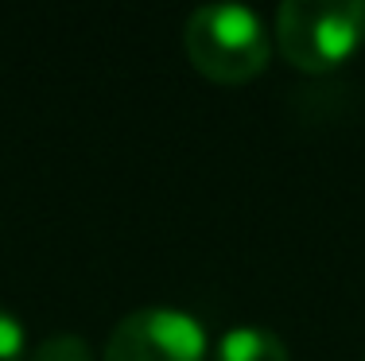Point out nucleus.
Masks as SVG:
<instances>
[{
	"instance_id": "20e7f679",
	"label": "nucleus",
	"mask_w": 365,
	"mask_h": 361,
	"mask_svg": "<svg viewBox=\"0 0 365 361\" xmlns=\"http://www.w3.org/2000/svg\"><path fill=\"white\" fill-rule=\"evenodd\" d=\"M214 361H292L280 334L264 326H233L218 338Z\"/></svg>"
},
{
	"instance_id": "f03ea898",
	"label": "nucleus",
	"mask_w": 365,
	"mask_h": 361,
	"mask_svg": "<svg viewBox=\"0 0 365 361\" xmlns=\"http://www.w3.org/2000/svg\"><path fill=\"white\" fill-rule=\"evenodd\" d=\"M365 43L361 0H288L276 12V51L307 74H330Z\"/></svg>"
},
{
	"instance_id": "39448f33",
	"label": "nucleus",
	"mask_w": 365,
	"mask_h": 361,
	"mask_svg": "<svg viewBox=\"0 0 365 361\" xmlns=\"http://www.w3.org/2000/svg\"><path fill=\"white\" fill-rule=\"evenodd\" d=\"M28 361H93V350L78 334H51L31 350Z\"/></svg>"
},
{
	"instance_id": "f257e3e1",
	"label": "nucleus",
	"mask_w": 365,
	"mask_h": 361,
	"mask_svg": "<svg viewBox=\"0 0 365 361\" xmlns=\"http://www.w3.org/2000/svg\"><path fill=\"white\" fill-rule=\"evenodd\" d=\"M182 51L202 78L218 85L253 82L272 58V31L253 8L206 4L190 12L182 28Z\"/></svg>"
},
{
	"instance_id": "423d86ee",
	"label": "nucleus",
	"mask_w": 365,
	"mask_h": 361,
	"mask_svg": "<svg viewBox=\"0 0 365 361\" xmlns=\"http://www.w3.org/2000/svg\"><path fill=\"white\" fill-rule=\"evenodd\" d=\"M0 361H28V330L4 307H0Z\"/></svg>"
},
{
	"instance_id": "7ed1b4c3",
	"label": "nucleus",
	"mask_w": 365,
	"mask_h": 361,
	"mask_svg": "<svg viewBox=\"0 0 365 361\" xmlns=\"http://www.w3.org/2000/svg\"><path fill=\"white\" fill-rule=\"evenodd\" d=\"M106 361H206V330L175 307H140L113 326Z\"/></svg>"
}]
</instances>
